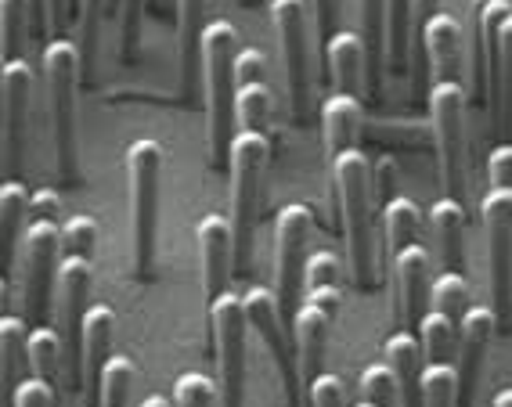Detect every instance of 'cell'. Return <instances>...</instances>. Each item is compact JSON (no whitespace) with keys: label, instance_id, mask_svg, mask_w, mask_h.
I'll use <instances>...</instances> for the list:
<instances>
[{"label":"cell","instance_id":"6da1fadb","mask_svg":"<svg viewBox=\"0 0 512 407\" xmlns=\"http://www.w3.org/2000/svg\"><path fill=\"white\" fill-rule=\"evenodd\" d=\"M267 155H271L267 119H235V134H231V148H228V170H231L235 263L242 271H249V263H253V238H256V220H260Z\"/></svg>","mask_w":512,"mask_h":407},{"label":"cell","instance_id":"7a4b0ae2","mask_svg":"<svg viewBox=\"0 0 512 407\" xmlns=\"http://www.w3.org/2000/svg\"><path fill=\"white\" fill-rule=\"evenodd\" d=\"M202 91H206V145L213 163H224L235 134L238 33L228 19H213L202 37Z\"/></svg>","mask_w":512,"mask_h":407},{"label":"cell","instance_id":"3957f363","mask_svg":"<svg viewBox=\"0 0 512 407\" xmlns=\"http://www.w3.org/2000/svg\"><path fill=\"white\" fill-rule=\"evenodd\" d=\"M339 310V267L329 249L307 260V278H303V299L293 317L296 361H300V379L311 389V382L321 375L325 350H329V332Z\"/></svg>","mask_w":512,"mask_h":407},{"label":"cell","instance_id":"277c9868","mask_svg":"<svg viewBox=\"0 0 512 407\" xmlns=\"http://www.w3.org/2000/svg\"><path fill=\"white\" fill-rule=\"evenodd\" d=\"M332 188L339 199L343 217V238H347V260L357 289L375 285V260H372V166L361 148H347L329 163Z\"/></svg>","mask_w":512,"mask_h":407},{"label":"cell","instance_id":"5b68a950","mask_svg":"<svg viewBox=\"0 0 512 407\" xmlns=\"http://www.w3.org/2000/svg\"><path fill=\"white\" fill-rule=\"evenodd\" d=\"M58 209L62 199L58 191L40 188L33 191L29 202V224L22 235V267H26V321L47 325V307H51V285L58 278V263H62V224H58Z\"/></svg>","mask_w":512,"mask_h":407},{"label":"cell","instance_id":"8992f818","mask_svg":"<svg viewBox=\"0 0 512 407\" xmlns=\"http://www.w3.org/2000/svg\"><path fill=\"white\" fill-rule=\"evenodd\" d=\"M130 173V220H134V267L148 281L156 271L159 249V184H163V145L152 137H138L127 148Z\"/></svg>","mask_w":512,"mask_h":407},{"label":"cell","instance_id":"52a82bcc","mask_svg":"<svg viewBox=\"0 0 512 407\" xmlns=\"http://www.w3.org/2000/svg\"><path fill=\"white\" fill-rule=\"evenodd\" d=\"M83 76V55L80 44L73 40H51L44 47V80H47V101H51V127H55V159L58 177L76 181V83Z\"/></svg>","mask_w":512,"mask_h":407},{"label":"cell","instance_id":"ba28073f","mask_svg":"<svg viewBox=\"0 0 512 407\" xmlns=\"http://www.w3.org/2000/svg\"><path fill=\"white\" fill-rule=\"evenodd\" d=\"M430 119L444 195L466 199V91L462 80L430 83Z\"/></svg>","mask_w":512,"mask_h":407},{"label":"cell","instance_id":"9c48e42d","mask_svg":"<svg viewBox=\"0 0 512 407\" xmlns=\"http://www.w3.org/2000/svg\"><path fill=\"white\" fill-rule=\"evenodd\" d=\"M206 321H210V343L217 346L220 407H246V303L238 292H224L206 307Z\"/></svg>","mask_w":512,"mask_h":407},{"label":"cell","instance_id":"30bf717a","mask_svg":"<svg viewBox=\"0 0 512 407\" xmlns=\"http://www.w3.org/2000/svg\"><path fill=\"white\" fill-rule=\"evenodd\" d=\"M311 206L289 202L275 217V292L285 317L293 321L300 310L303 278H307V238H311Z\"/></svg>","mask_w":512,"mask_h":407},{"label":"cell","instance_id":"8fae6325","mask_svg":"<svg viewBox=\"0 0 512 407\" xmlns=\"http://www.w3.org/2000/svg\"><path fill=\"white\" fill-rule=\"evenodd\" d=\"M487 271H491V310L498 325H512V184H491L484 199Z\"/></svg>","mask_w":512,"mask_h":407},{"label":"cell","instance_id":"7c38bea8","mask_svg":"<svg viewBox=\"0 0 512 407\" xmlns=\"http://www.w3.org/2000/svg\"><path fill=\"white\" fill-rule=\"evenodd\" d=\"M271 26L278 29L282 44L285 83H289V105L293 119L303 123L311 109V62H307V4L303 0H267Z\"/></svg>","mask_w":512,"mask_h":407},{"label":"cell","instance_id":"4fadbf2b","mask_svg":"<svg viewBox=\"0 0 512 407\" xmlns=\"http://www.w3.org/2000/svg\"><path fill=\"white\" fill-rule=\"evenodd\" d=\"M246 303V317H249V328L260 335V343L267 346V353L275 357L278 371H282V386H285V397H289V407H300V397L307 393L300 379V361H296V350L289 343V335H285V310L278 303V292L271 289H249L242 296Z\"/></svg>","mask_w":512,"mask_h":407},{"label":"cell","instance_id":"5bb4252c","mask_svg":"<svg viewBox=\"0 0 512 407\" xmlns=\"http://www.w3.org/2000/svg\"><path fill=\"white\" fill-rule=\"evenodd\" d=\"M33 91V65L26 58L0 65V148H4V181H19L26 152V116Z\"/></svg>","mask_w":512,"mask_h":407},{"label":"cell","instance_id":"9a60e30c","mask_svg":"<svg viewBox=\"0 0 512 407\" xmlns=\"http://www.w3.org/2000/svg\"><path fill=\"white\" fill-rule=\"evenodd\" d=\"M91 278H94V263L80 260V256H62L58 263V278H55V292H58V321H62V339L69 346V371L80 368V332H83V317H87V292H91ZM80 379V371H76Z\"/></svg>","mask_w":512,"mask_h":407},{"label":"cell","instance_id":"2e32d148","mask_svg":"<svg viewBox=\"0 0 512 407\" xmlns=\"http://www.w3.org/2000/svg\"><path fill=\"white\" fill-rule=\"evenodd\" d=\"M394 278H397V321L401 328L419 335L422 317L430 314V253L426 245L415 242L401 253H394Z\"/></svg>","mask_w":512,"mask_h":407},{"label":"cell","instance_id":"e0dca14e","mask_svg":"<svg viewBox=\"0 0 512 407\" xmlns=\"http://www.w3.org/2000/svg\"><path fill=\"white\" fill-rule=\"evenodd\" d=\"M498 314L491 307H469V314L458 325V353H455V371H458V407H473L476 382H480V364H484V350L491 343Z\"/></svg>","mask_w":512,"mask_h":407},{"label":"cell","instance_id":"ac0fdd59","mask_svg":"<svg viewBox=\"0 0 512 407\" xmlns=\"http://www.w3.org/2000/svg\"><path fill=\"white\" fill-rule=\"evenodd\" d=\"M199 256H202V292H206V307L213 299L228 292L231 263H235V231L231 217L224 213H206L199 220Z\"/></svg>","mask_w":512,"mask_h":407},{"label":"cell","instance_id":"d6986e66","mask_svg":"<svg viewBox=\"0 0 512 407\" xmlns=\"http://www.w3.org/2000/svg\"><path fill=\"white\" fill-rule=\"evenodd\" d=\"M112 332H116V314L105 303H91L87 317H83V332H80V382H83V397L94 407L101 400V371L112 357Z\"/></svg>","mask_w":512,"mask_h":407},{"label":"cell","instance_id":"ffe728a7","mask_svg":"<svg viewBox=\"0 0 512 407\" xmlns=\"http://www.w3.org/2000/svg\"><path fill=\"white\" fill-rule=\"evenodd\" d=\"M361 119H365L361 98L339 91L325 94V101H321V141H325L329 163L347 148H361Z\"/></svg>","mask_w":512,"mask_h":407},{"label":"cell","instance_id":"44dd1931","mask_svg":"<svg viewBox=\"0 0 512 407\" xmlns=\"http://www.w3.org/2000/svg\"><path fill=\"white\" fill-rule=\"evenodd\" d=\"M321 62H325V76L332 80V91L357 98V91H361V83L368 76V55L361 37L350 33V29H336V37L321 51Z\"/></svg>","mask_w":512,"mask_h":407},{"label":"cell","instance_id":"7402d4cb","mask_svg":"<svg viewBox=\"0 0 512 407\" xmlns=\"http://www.w3.org/2000/svg\"><path fill=\"white\" fill-rule=\"evenodd\" d=\"M422 47L430 58V80H462V37L455 15L440 11L422 29Z\"/></svg>","mask_w":512,"mask_h":407},{"label":"cell","instance_id":"603a6c76","mask_svg":"<svg viewBox=\"0 0 512 407\" xmlns=\"http://www.w3.org/2000/svg\"><path fill=\"white\" fill-rule=\"evenodd\" d=\"M386 364L394 368L397 389H401V407H422V343L419 335L408 328H397L394 335H386Z\"/></svg>","mask_w":512,"mask_h":407},{"label":"cell","instance_id":"cb8c5ba5","mask_svg":"<svg viewBox=\"0 0 512 407\" xmlns=\"http://www.w3.org/2000/svg\"><path fill=\"white\" fill-rule=\"evenodd\" d=\"M354 4H357V37H361L368 55L365 87L372 98H379L383 73H386V0H354Z\"/></svg>","mask_w":512,"mask_h":407},{"label":"cell","instance_id":"d4e9b609","mask_svg":"<svg viewBox=\"0 0 512 407\" xmlns=\"http://www.w3.org/2000/svg\"><path fill=\"white\" fill-rule=\"evenodd\" d=\"M206 0H177V62H181L184 94L195 87L202 69V37H206Z\"/></svg>","mask_w":512,"mask_h":407},{"label":"cell","instance_id":"484cf974","mask_svg":"<svg viewBox=\"0 0 512 407\" xmlns=\"http://www.w3.org/2000/svg\"><path fill=\"white\" fill-rule=\"evenodd\" d=\"M29 202L33 195L22 181L0 184V260H4V278L15 267V253L22 249V235L29 224Z\"/></svg>","mask_w":512,"mask_h":407},{"label":"cell","instance_id":"4316f807","mask_svg":"<svg viewBox=\"0 0 512 407\" xmlns=\"http://www.w3.org/2000/svg\"><path fill=\"white\" fill-rule=\"evenodd\" d=\"M430 224L437 235V253L444 271H462V249H466V209L451 195H440L430 206Z\"/></svg>","mask_w":512,"mask_h":407},{"label":"cell","instance_id":"83f0119b","mask_svg":"<svg viewBox=\"0 0 512 407\" xmlns=\"http://www.w3.org/2000/svg\"><path fill=\"white\" fill-rule=\"evenodd\" d=\"M26 357H29L33 375L44 379L55 393H62V379H65V339H62V332L51 328V325H33Z\"/></svg>","mask_w":512,"mask_h":407},{"label":"cell","instance_id":"f1b7e54d","mask_svg":"<svg viewBox=\"0 0 512 407\" xmlns=\"http://www.w3.org/2000/svg\"><path fill=\"white\" fill-rule=\"evenodd\" d=\"M487 101H491L494 127L509 130L512 127V11L505 15L502 29H498V69H494L491 83H487Z\"/></svg>","mask_w":512,"mask_h":407},{"label":"cell","instance_id":"f546056e","mask_svg":"<svg viewBox=\"0 0 512 407\" xmlns=\"http://www.w3.org/2000/svg\"><path fill=\"white\" fill-rule=\"evenodd\" d=\"M29 332L26 317L19 314H4L0 317V379H4V400L15 397V386H19V368L22 361H29Z\"/></svg>","mask_w":512,"mask_h":407},{"label":"cell","instance_id":"4dcf8cb0","mask_svg":"<svg viewBox=\"0 0 512 407\" xmlns=\"http://www.w3.org/2000/svg\"><path fill=\"white\" fill-rule=\"evenodd\" d=\"M383 227H386V245H390V256L408 249V245L422 242V213L412 199H390L383 206Z\"/></svg>","mask_w":512,"mask_h":407},{"label":"cell","instance_id":"1f68e13d","mask_svg":"<svg viewBox=\"0 0 512 407\" xmlns=\"http://www.w3.org/2000/svg\"><path fill=\"white\" fill-rule=\"evenodd\" d=\"M469 281L462 271H440L430 285V310L444 314L451 325H462V317L469 314Z\"/></svg>","mask_w":512,"mask_h":407},{"label":"cell","instance_id":"d6a6232c","mask_svg":"<svg viewBox=\"0 0 512 407\" xmlns=\"http://www.w3.org/2000/svg\"><path fill=\"white\" fill-rule=\"evenodd\" d=\"M412 47V0H386V65L401 73Z\"/></svg>","mask_w":512,"mask_h":407},{"label":"cell","instance_id":"836d02e7","mask_svg":"<svg viewBox=\"0 0 512 407\" xmlns=\"http://www.w3.org/2000/svg\"><path fill=\"white\" fill-rule=\"evenodd\" d=\"M419 343H422V357L430 364H455L458 353V328L451 325L448 317L430 310L422 317L419 325Z\"/></svg>","mask_w":512,"mask_h":407},{"label":"cell","instance_id":"e575fe53","mask_svg":"<svg viewBox=\"0 0 512 407\" xmlns=\"http://www.w3.org/2000/svg\"><path fill=\"white\" fill-rule=\"evenodd\" d=\"M26 22H29V0H0V58L4 62L22 58Z\"/></svg>","mask_w":512,"mask_h":407},{"label":"cell","instance_id":"d590c367","mask_svg":"<svg viewBox=\"0 0 512 407\" xmlns=\"http://www.w3.org/2000/svg\"><path fill=\"white\" fill-rule=\"evenodd\" d=\"M422 407H458V371L455 364L422 368Z\"/></svg>","mask_w":512,"mask_h":407},{"label":"cell","instance_id":"8d00e7d4","mask_svg":"<svg viewBox=\"0 0 512 407\" xmlns=\"http://www.w3.org/2000/svg\"><path fill=\"white\" fill-rule=\"evenodd\" d=\"M134 361L123 353H112L105 371H101V407H127L130 389H134Z\"/></svg>","mask_w":512,"mask_h":407},{"label":"cell","instance_id":"74e56055","mask_svg":"<svg viewBox=\"0 0 512 407\" xmlns=\"http://www.w3.org/2000/svg\"><path fill=\"white\" fill-rule=\"evenodd\" d=\"M98 253V220L87 217V213H76L62 224V256H80V260H91Z\"/></svg>","mask_w":512,"mask_h":407},{"label":"cell","instance_id":"f35d334b","mask_svg":"<svg viewBox=\"0 0 512 407\" xmlns=\"http://www.w3.org/2000/svg\"><path fill=\"white\" fill-rule=\"evenodd\" d=\"M361 393L368 404L375 407H401V389H397V375L390 364H368L361 371Z\"/></svg>","mask_w":512,"mask_h":407},{"label":"cell","instance_id":"ab89813d","mask_svg":"<svg viewBox=\"0 0 512 407\" xmlns=\"http://www.w3.org/2000/svg\"><path fill=\"white\" fill-rule=\"evenodd\" d=\"M220 400V386H213L202 371H181L174 379V407H213Z\"/></svg>","mask_w":512,"mask_h":407},{"label":"cell","instance_id":"60d3db41","mask_svg":"<svg viewBox=\"0 0 512 407\" xmlns=\"http://www.w3.org/2000/svg\"><path fill=\"white\" fill-rule=\"evenodd\" d=\"M105 11V0H83V19H80V55H83V76L91 73L94 51H98V22Z\"/></svg>","mask_w":512,"mask_h":407},{"label":"cell","instance_id":"b9f144b4","mask_svg":"<svg viewBox=\"0 0 512 407\" xmlns=\"http://www.w3.org/2000/svg\"><path fill=\"white\" fill-rule=\"evenodd\" d=\"M141 11H145V0H119V29H123L119 51H123V58H127V62L134 58V51H138Z\"/></svg>","mask_w":512,"mask_h":407},{"label":"cell","instance_id":"7bdbcfd3","mask_svg":"<svg viewBox=\"0 0 512 407\" xmlns=\"http://www.w3.org/2000/svg\"><path fill=\"white\" fill-rule=\"evenodd\" d=\"M307 400H311V407H347V386H343L339 375L321 371L318 379L311 382V389H307Z\"/></svg>","mask_w":512,"mask_h":407},{"label":"cell","instance_id":"ee69618b","mask_svg":"<svg viewBox=\"0 0 512 407\" xmlns=\"http://www.w3.org/2000/svg\"><path fill=\"white\" fill-rule=\"evenodd\" d=\"M58 393L51 386H47L44 379H22L19 386H15V397H11V404L15 407H55Z\"/></svg>","mask_w":512,"mask_h":407},{"label":"cell","instance_id":"f6af8a7d","mask_svg":"<svg viewBox=\"0 0 512 407\" xmlns=\"http://www.w3.org/2000/svg\"><path fill=\"white\" fill-rule=\"evenodd\" d=\"M314 11V33H318L321 51L329 47V40L336 37V0H311Z\"/></svg>","mask_w":512,"mask_h":407},{"label":"cell","instance_id":"bcb514c9","mask_svg":"<svg viewBox=\"0 0 512 407\" xmlns=\"http://www.w3.org/2000/svg\"><path fill=\"white\" fill-rule=\"evenodd\" d=\"M44 15H47V33L51 40H58L69 26V0H44Z\"/></svg>","mask_w":512,"mask_h":407},{"label":"cell","instance_id":"7dc6e473","mask_svg":"<svg viewBox=\"0 0 512 407\" xmlns=\"http://www.w3.org/2000/svg\"><path fill=\"white\" fill-rule=\"evenodd\" d=\"M433 15H440V0H412V33H422Z\"/></svg>","mask_w":512,"mask_h":407},{"label":"cell","instance_id":"c3c4849f","mask_svg":"<svg viewBox=\"0 0 512 407\" xmlns=\"http://www.w3.org/2000/svg\"><path fill=\"white\" fill-rule=\"evenodd\" d=\"M491 407H512V386L498 389V393H494V400H491Z\"/></svg>","mask_w":512,"mask_h":407},{"label":"cell","instance_id":"681fc988","mask_svg":"<svg viewBox=\"0 0 512 407\" xmlns=\"http://www.w3.org/2000/svg\"><path fill=\"white\" fill-rule=\"evenodd\" d=\"M141 407H174L166 397H159V393H152V397H145V404Z\"/></svg>","mask_w":512,"mask_h":407},{"label":"cell","instance_id":"f907efd6","mask_svg":"<svg viewBox=\"0 0 512 407\" xmlns=\"http://www.w3.org/2000/svg\"><path fill=\"white\" fill-rule=\"evenodd\" d=\"M357 407H375V404H368V400H361V404H357Z\"/></svg>","mask_w":512,"mask_h":407}]
</instances>
